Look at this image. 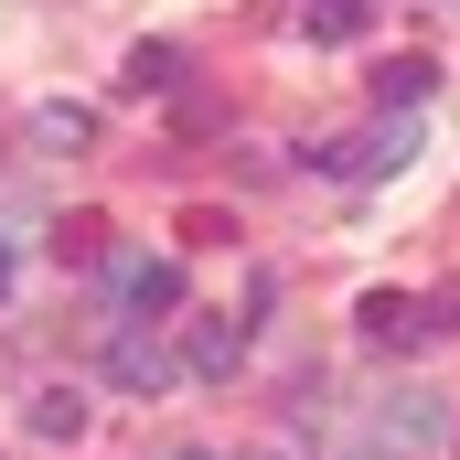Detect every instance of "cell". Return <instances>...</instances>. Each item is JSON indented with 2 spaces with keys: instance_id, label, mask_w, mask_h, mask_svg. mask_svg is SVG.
<instances>
[{
  "instance_id": "obj_1",
  "label": "cell",
  "mask_w": 460,
  "mask_h": 460,
  "mask_svg": "<svg viewBox=\"0 0 460 460\" xmlns=\"http://www.w3.org/2000/svg\"><path fill=\"white\" fill-rule=\"evenodd\" d=\"M311 161H322L332 182H385V172H407V161H418V118H407V128H353V139H322Z\"/></svg>"
},
{
  "instance_id": "obj_2",
  "label": "cell",
  "mask_w": 460,
  "mask_h": 460,
  "mask_svg": "<svg viewBox=\"0 0 460 460\" xmlns=\"http://www.w3.org/2000/svg\"><path fill=\"white\" fill-rule=\"evenodd\" d=\"M439 439H450V396L396 385V396L375 407V450H439Z\"/></svg>"
},
{
  "instance_id": "obj_3",
  "label": "cell",
  "mask_w": 460,
  "mask_h": 460,
  "mask_svg": "<svg viewBox=\"0 0 460 460\" xmlns=\"http://www.w3.org/2000/svg\"><path fill=\"white\" fill-rule=\"evenodd\" d=\"M353 322H364V343H375V353H407V343H429V332H439V322H429V300H407V289H364V311H353Z\"/></svg>"
},
{
  "instance_id": "obj_4",
  "label": "cell",
  "mask_w": 460,
  "mask_h": 460,
  "mask_svg": "<svg viewBox=\"0 0 460 460\" xmlns=\"http://www.w3.org/2000/svg\"><path fill=\"white\" fill-rule=\"evenodd\" d=\"M172 375H182V364L150 343V332H108V385H118V396H161Z\"/></svg>"
},
{
  "instance_id": "obj_5",
  "label": "cell",
  "mask_w": 460,
  "mask_h": 460,
  "mask_svg": "<svg viewBox=\"0 0 460 460\" xmlns=\"http://www.w3.org/2000/svg\"><path fill=\"white\" fill-rule=\"evenodd\" d=\"M108 289H118V311H182V268L172 257H118Z\"/></svg>"
},
{
  "instance_id": "obj_6",
  "label": "cell",
  "mask_w": 460,
  "mask_h": 460,
  "mask_svg": "<svg viewBox=\"0 0 460 460\" xmlns=\"http://www.w3.org/2000/svg\"><path fill=\"white\" fill-rule=\"evenodd\" d=\"M182 364H193V375H235V364H246V322L193 311V322H182Z\"/></svg>"
},
{
  "instance_id": "obj_7",
  "label": "cell",
  "mask_w": 460,
  "mask_h": 460,
  "mask_svg": "<svg viewBox=\"0 0 460 460\" xmlns=\"http://www.w3.org/2000/svg\"><path fill=\"white\" fill-rule=\"evenodd\" d=\"M32 139H43V150H86V139H97V108H75V97H43V108H32Z\"/></svg>"
},
{
  "instance_id": "obj_8",
  "label": "cell",
  "mask_w": 460,
  "mask_h": 460,
  "mask_svg": "<svg viewBox=\"0 0 460 460\" xmlns=\"http://www.w3.org/2000/svg\"><path fill=\"white\" fill-rule=\"evenodd\" d=\"M118 86H128V97H172V86H182V54H172V43H139V54L118 65Z\"/></svg>"
},
{
  "instance_id": "obj_9",
  "label": "cell",
  "mask_w": 460,
  "mask_h": 460,
  "mask_svg": "<svg viewBox=\"0 0 460 460\" xmlns=\"http://www.w3.org/2000/svg\"><path fill=\"white\" fill-rule=\"evenodd\" d=\"M32 439H86V396L75 385H32Z\"/></svg>"
},
{
  "instance_id": "obj_10",
  "label": "cell",
  "mask_w": 460,
  "mask_h": 460,
  "mask_svg": "<svg viewBox=\"0 0 460 460\" xmlns=\"http://www.w3.org/2000/svg\"><path fill=\"white\" fill-rule=\"evenodd\" d=\"M429 86H439V65H429V54H396V65L375 75V97H385V108H418Z\"/></svg>"
},
{
  "instance_id": "obj_11",
  "label": "cell",
  "mask_w": 460,
  "mask_h": 460,
  "mask_svg": "<svg viewBox=\"0 0 460 460\" xmlns=\"http://www.w3.org/2000/svg\"><path fill=\"white\" fill-rule=\"evenodd\" d=\"M54 257L97 268V257H108V215H65V226H54Z\"/></svg>"
},
{
  "instance_id": "obj_12",
  "label": "cell",
  "mask_w": 460,
  "mask_h": 460,
  "mask_svg": "<svg viewBox=\"0 0 460 460\" xmlns=\"http://www.w3.org/2000/svg\"><path fill=\"white\" fill-rule=\"evenodd\" d=\"M300 22H311L322 43H343V32H364V0H300Z\"/></svg>"
},
{
  "instance_id": "obj_13",
  "label": "cell",
  "mask_w": 460,
  "mask_h": 460,
  "mask_svg": "<svg viewBox=\"0 0 460 460\" xmlns=\"http://www.w3.org/2000/svg\"><path fill=\"white\" fill-rule=\"evenodd\" d=\"M429 322H439V332H460V279L439 289V300H429Z\"/></svg>"
},
{
  "instance_id": "obj_14",
  "label": "cell",
  "mask_w": 460,
  "mask_h": 460,
  "mask_svg": "<svg viewBox=\"0 0 460 460\" xmlns=\"http://www.w3.org/2000/svg\"><path fill=\"white\" fill-rule=\"evenodd\" d=\"M235 460H300V450H289V439H257V450H235Z\"/></svg>"
},
{
  "instance_id": "obj_15",
  "label": "cell",
  "mask_w": 460,
  "mask_h": 460,
  "mask_svg": "<svg viewBox=\"0 0 460 460\" xmlns=\"http://www.w3.org/2000/svg\"><path fill=\"white\" fill-rule=\"evenodd\" d=\"M0 289H11V246H0Z\"/></svg>"
},
{
  "instance_id": "obj_16",
  "label": "cell",
  "mask_w": 460,
  "mask_h": 460,
  "mask_svg": "<svg viewBox=\"0 0 460 460\" xmlns=\"http://www.w3.org/2000/svg\"><path fill=\"white\" fill-rule=\"evenodd\" d=\"M172 460H215V450H172Z\"/></svg>"
},
{
  "instance_id": "obj_17",
  "label": "cell",
  "mask_w": 460,
  "mask_h": 460,
  "mask_svg": "<svg viewBox=\"0 0 460 460\" xmlns=\"http://www.w3.org/2000/svg\"><path fill=\"white\" fill-rule=\"evenodd\" d=\"M343 460H375V450H343Z\"/></svg>"
}]
</instances>
